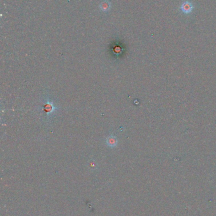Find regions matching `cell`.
<instances>
[{
  "instance_id": "cell-2",
  "label": "cell",
  "mask_w": 216,
  "mask_h": 216,
  "mask_svg": "<svg viewBox=\"0 0 216 216\" xmlns=\"http://www.w3.org/2000/svg\"><path fill=\"white\" fill-rule=\"evenodd\" d=\"M193 6L191 2L186 1H185L181 6V10L185 14L190 13L193 10Z\"/></svg>"
},
{
  "instance_id": "cell-3",
  "label": "cell",
  "mask_w": 216,
  "mask_h": 216,
  "mask_svg": "<svg viewBox=\"0 0 216 216\" xmlns=\"http://www.w3.org/2000/svg\"><path fill=\"white\" fill-rule=\"evenodd\" d=\"M117 138L114 135H110L109 137L106 138V144L108 147H115L117 146Z\"/></svg>"
},
{
  "instance_id": "cell-4",
  "label": "cell",
  "mask_w": 216,
  "mask_h": 216,
  "mask_svg": "<svg viewBox=\"0 0 216 216\" xmlns=\"http://www.w3.org/2000/svg\"><path fill=\"white\" fill-rule=\"evenodd\" d=\"M100 9H101V10L103 11H108L111 8L110 2L108 1V0L104 1L103 2H102L101 4H100Z\"/></svg>"
},
{
  "instance_id": "cell-1",
  "label": "cell",
  "mask_w": 216,
  "mask_h": 216,
  "mask_svg": "<svg viewBox=\"0 0 216 216\" xmlns=\"http://www.w3.org/2000/svg\"><path fill=\"white\" fill-rule=\"evenodd\" d=\"M58 109V108L56 107L55 104L49 100V97H47V100L44 103L42 107V110L44 111L48 118H51L53 115L55 113V112Z\"/></svg>"
}]
</instances>
